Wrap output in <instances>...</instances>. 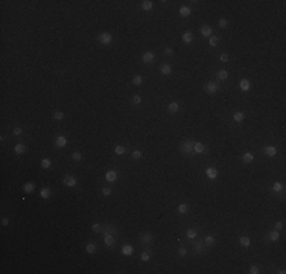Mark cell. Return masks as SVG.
Listing matches in <instances>:
<instances>
[{"instance_id":"cell-14","label":"cell","mask_w":286,"mask_h":274,"mask_svg":"<svg viewBox=\"0 0 286 274\" xmlns=\"http://www.w3.org/2000/svg\"><path fill=\"white\" fill-rule=\"evenodd\" d=\"M66 145H67V139L64 136H58L55 139V146H58V148H64Z\"/></svg>"},{"instance_id":"cell-8","label":"cell","mask_w":286,"mask_h":274,"mask_svg":"<svg viewBox=\"0 0 286 274\" xmlns=\"http://www.w3.org/2000/svg\"><path fill=\"white\" fill-rule=\"evenodd\" d=\"M218 169H215V167H207L206 169V177L210 178V180H216L218 178Z\"/></svg>"},{"instance_id":"cell-4","label":"cell","mask_w":286,"mask_h":274,"mask_svg":"<svg viewBox=\"0 0 286 274\" xmlns=\"http://www.w3.org/2000/svg\"><path fill=\"white\" fill-rule=\"evenodd\" d=\"M62 183H64V186H67V187H76L78 186V180L73 175H66Z\"/></svg>"},{"instance_id":"cell-30","label":"cell","mask_w":286,"mask_h":274,"mask_svg":"<svg viewBox=\"0 0 286 274\" xmlns=\"http://www.w3.org/2000/svg\"><path fill=\"white\" fill-rule=\"evenodd\" d=\"M216 76H218L219 81H224V79H227V76H228V72L222 69V70H219V72L216 73Z\"/></svg>"},{"instance_id":"cell-31","label":"cell","mask_w":286,"mask_h":274,"mask_svg":"<svg viewBox=\"0 0 286 274\" xmlns=\"http://www.w3.org/2000/svg\"><path fill=\"white\" fill-rule=\"evenodd\" d=\"M196 230L195 228H187V231H186V236L189 238V239H195L196 238Z\"/></svg>"},{"instance_id":"cell-5","label":"cell","mask_w":286,"mask_h":274,"mask_svg":"<svg viewBox=\"0 0 286 274\" xmlns=\"http://www.w3.org/2000/svg\"><path fill=\"white\" fill-rule=\"evenodd\" d=\"M142 61H143V64H152V62L155 61V55L152 54V52H143Z\"/></svg>"},{"instance_id":"cell-39","label":"cell","mask_w":286,"mask_h":274,"mask_svg":"<svg viewBox=\"0 0 286 274\" xmlns=\"http://www.w3.org/2000/svg\"><path fill=\"white\" fill-rule=\"evenodd\" d=\"M72 160H73V162H81V160H82V154L78 152V151H75V152L72 154Z\"/></svg>"},{"instance_id":"cell-35","label":"cell","mask_w":286,"mask_h":274,"mask_svg":"<svg viewBox=\"0 0 286 274\" xmlns=\"http://www.w3.org/2000/svg\"><path fill=\"white\" fill-rule=\"evenodd\" d=\"M187 212H189V207H187V204H180V206H178V213L186 215Z\"/></svg>"},{"instance_id":"cell-36","label":"cell","mask_w":286,"mask_h":274,"mask_svg":"<svg viewBox=\"0 0 286 274\" xmlns=\"http://www.w3.org/2000/svg\"><path fill=\"white\" fill-rule=\"evenodd\" d=\"M114 152L117 154V155H122V154H125L126 152V149H125V146H122V145H117L114 148Z\"/></svg>"},{"instance_id":"cell-40","label":"cell","mask_w":286,"mask_h":274,"mask_svg":"<svg viewBox=\"0 0 286 274\" xmlns=\"http://www.w3.org/2000/svg\"><path fill=\"white\" fill-rule=\"evenodd\" d=\"M209 44H210V46H213V47H215V46H218V44H219V38L211 35V37H210V40H209Z\"/></svg>"},{"instance_id":"cell-27","label":"cell","mask_w":286,"mask_h":274,"mask_svg":"<svg viewBox=\"0 0 286 274\" xmlns=\"http://www.w3.org/2000/svg\"><path fill=\"white\" fill-rule=\"evenodd\" d=\"M160 72L163 73V75H171V73H172V67L171 66H169V64H161V67H160Z\"/></svg>"},{"instance_id":"cell-34","label":"cell","mask_w":286,"mask_h":274,"mask_svg":"<svg viewBox=\"0 0 286 274\" xmlns=\"http://www.w3.org/2000/svg\"><path fill=\"white\" fill-rule=\"evenodd\" d=\"M272 191H274V192H282V191H283V184H282L280 181H275V183L272 184Z\"/></svg>"},{"instance_id":"cell-2","label":"cell","mask_w":286,"mask_h":274,"mask_svg":"<svg viewBox=\"0 0 286 274\" xmlns=\"http://www.w3.org/2000/svg\"><path fill=\"white\" fill-rule=\"evenodd\" d=\"M219 88H221V87H219V84H218V82H215V81H209V82L206 84V86H204V90H206L207 93H210V94L216 93Z\"/></svg>"},{"instance_id":"cell-1","label":"cell","mask_w":286,"mask_h":274,"mask_svg":"<svg viewBox=\"0 0 286 274\" xmlns=\"http://www.w3.org/2000/svg\"><path fill=\"white\" fill-rule=\"evenodd\" d=\"M180 151L183 154H192L193 152V142L192 140H184L180 145Z\"/></svg>"},{"instance_id":"cell-9","label":"cell","mask_w":286,"mask_h":274,"mask_svg":"<svg viewBox=\"0 0 286 274\" xmlns=\"http://www.w3.org/2000/svg\"><path fill=\"white\" fill-rule=\"evenodd\" d=\"M263 152H265V155H268V157H275V155H277V148H275V146H265Z\"/></svg>"},{"instance_id":"cell-23","label":"cell","mask_w":286,"mask_h":274,"mask_svg":"<svg viewBox=\"0 0 286 274\" xmlns=\"http://www.w3.org/2000/svg\"><path fill=\"white\" fill-rule=\"evenodd\" d=\"M26 149H28V148H26V145H23V143H18V145H15L14 152L20 155V154H25V152H26Z\"/></svg>"},{"instance_id":"cell-6","label":"cell","mask_w":286,"mask_h":274,"mask_svg":"<svg viewBox=\"0 0 286 274\" xmlns=\"http://www.w3.org/2000/svg\"><path fill=\"white\" fill-rule=\"evenodd\" d=\"M117 178H119V174L116 171H107V174H105V180L110 181V183L117 181Z\"/></svg>"},{"instance_id":"cell-11","label":"cell","mask_w":286,"mask_h":274,"mask_svg":"<svg viewBox=\"0 0 286 274\" xmlns=\"http://www.w3.org/2000/svg\"><path fill=\"white\" fill-rule=\"evenodd\" d=\"M104 244L107 245V247H113L114 244H116V238H114V235H105V238H104Z\"/></svg>"},{"instance_id":"cell-54","label":"cell","mask_w":286,"mask_h":274,"mask_svg":"<svg viewBox=\"0 0 286 274\" xmlns=\"http://www.w3.org/2000/svg\"><path fill=\"white\" fill-rule=\"evenodd\" d=\"M8 224H9V219H8V218H2V225L6 227Z\"/></svg>"},{"instance_id":"cell-48","label":"cell","mask_w":286,"mask_h":274,"mask_svg":"<svg viewBox=\"0 0 286 274\" xmlns=\"http://www.w3.org/2000/svg\"><path fill=\"white\" fill-rule=\"evenodd\" d=\"M91 230H93V231H101V230H102V227H101V224L94 223V224L91 225Z\"/></svg>"},{"instance_id":"cell-52","label":"cell","mask_w":286,"mask_h":274,"mask_svg":"<svg viewBox=\"0 0 286 274\" xmlns=\"http://www.w3.org/2000/svg\"><path fill=\"white\" fill-rule=\"evenodd\" d=\"M219 59H221L222 62H227V61H228V55H227V54H222V55L219 57Z\"/></svg>"},{"instance_id":"cell-43","label":"cell","mask_w":286,"mask_h":274,"mask_svg":"<svg viewBox=\"0 0 286 274\" xmlns=\"http://www.w3.org/2000/svg\"><path fill=\"white\" fill-rule=\"evenodd\" d=\"M62 117H64V113H62V111H55L54 113V119L55 120H61Z\"/></svg>"},{"instance_id":"cell-26","label":"cell","mask_w":286,"mask_h":274,"mask_svg":"<svg viewBox=\"0 0 286 274\" xmlns=\"http://www.w3.org/2000/svg\"><path fill=\"white\" fill-rule=\"evenodd\" d=\"M253 160H254V154L253 152H245L242 155V162L243 163H251Z\"/></svg>"},{"instance_id":"cell-46","label":"cell","mask_w":286,"mask_h":274,"mask_svg":"<svg viewBox=\"0 0 286 274\" xmlns=\"http://www.w3.org/2000/svg\"><path fill=\"white\" fill-rule=\"evenodd\" d=\"M186 254H187V250H186V247H180V248H178V256L184 257Z\"/></svg>"},{"instance_id":"cell-19","label":"cell","mask_w":286,"mask_h":274,"mask_svg":"<svg viewBox=\"0 0 286 274\" xmlns=\"http://www.w3.org/2000/svg\"><path fill=\"white\" fill-rule=\"evenodd\" d=\"M243 119H245V114H243L242 111H236L235 114H233V120L237 122V123H242Z\"/></svg>"},{"instance_id":"cell-18","label":"cell","mask_w":286,"mask_h":274,"mask_svg":"<svg viewBox=\"0 0 286 274\" xmlns=\"http://www.w3.org/2000/svg\"><path fill=\"white\" fill-rule=\"evenodd\" d=\"M181 40L184 41L186 44H190L193 41V34L192 32H184L183 35H181Z\"/></svg>"},{"instance_id":"cell-12","label":"cell","mask_w":286,"mask_h":274,"mask_svg":"<svg viewBox=\"0 0 286 274\" xmlns=\"http://www.w3.org/2000/svg\"><path fill=\"white\" fill-rule=\"evenodd\" d=\"M239 88H240L242 91H248V90L251 88V82H250L248 79H240V81H239Z\"/></svg>"},{"instance_id":"cell-28","label":"cell","mask_w":286,"mask_h":274,"mask_svg":"<svg viewBox=\"0 0 286 274\" xmlns=\"http://www.w3.org/2000/svg\"><path fill=\"white\" fill-rule=\"evenodd\" d=\"M96 250H98V248H96V245H94L93 242H88V244L85 245V251L88 253V254H94V253H96Z\"/></svg>"},{"instance_id":"cell-3","label":"cell","mask_w":286,"mask_h":274,"mask_svg":"<svg viewBox=\"0 0 286 274\" xmlns=\"http://www.w3.org/2000/svg\"><path fill=\"white\" fill-rule=\"evenodd\" d=\"M98 40H99V43H101V44L108 46V44H111L113 37H111V34H108V32H102V34L98 37Z\"/></svg>"},{"instance_id":"cell-50","label":"cell","mask_w":286,"mask_h":274,"mask_svg":"<svg viewBox=\"0 0 286 274\" xmlns=\"http://www.w3.org/2000/svg\"><path fill=\"white\" fill-rule=\"evenodd\" d=\"M164 55H167V57H171V55H174V50H172L171 47H166V49H164Z\"/></svg>"},{"instance_id":"cell-42","label":"cell","mask_w":286,"mask_h":274,"mask_svg":"<svg viewBox=\"0 0 286 274\" xmlns=\"http://www.w3.org/2000/svg\"><path fill=\"white\" fill-rule=\"evenodd\" d=\"M218 26H219V28H222V29H225V28L228 26V20H227V18H221V20H219V23H218Z\"/></svg>"},{"instance_id":"cell-47","label":"cell","mask_w":286,"mask_h":274,"mask_svg":"<svg viewBox=\"0 0 286 274\" xmlns=\"http://www.w3.org/2000/svg\"><path fill=\"white\" fill-rule=\"evenodd\" d=\"M250 273H251V274H259L260 270H259V267H256V265H251V267H250Z\"/></svg>"},{"instance_id":"cell-38","label":"cell","mask_w":286,"mask_h":274,"mask_svg":"<svg viewBox=\"0 0 286 274\" xmlns=\"http://www.w3.org/2000/svg\"><path fill=\"white\" fill-rule=\"evenodd\" d=\"M131 155H133V159H134V160H139V159H142V155H143V152H142L140 149H134Z\"/></svg>"},{"instance_id":"cell-13","label":"cell","mask_w":286,"mask_h":274,"mask_svg":"<svg viewBox=\"0 0 286 274\" xmlns=\"http://www.w3.org/2000/svg\"><path fill=\"white\" fill-rule=\"evenodd\" d=\"M167 111L171 113V114H175L180 111V104L178 102H171V104H167Z\"/></svg>"},{"instance_id":"cell-44","label":"cell","mask_w":286,"mask_h":274,"mask_svg":"<svg viewBox=\"0 0 286 274\" xmlns=\"http://www.w3.org/2000/svg\"><path fill=\"white\" fill-rule=\"evenodd\" d=\"M140 259H142L143 262H148V260H149V259H151V256H149V253H148V251H143V253H142V254H140Z\"/></svg>"},{"instance_id":"cell-25","label":"cell","mask_w":286,"mask_h":274,"mask_svg":"<svg viewBox=\"0 0 286 274\" xmlns=\"http://www.w3.org/2000/svg\"><path fill=\"white\" fill-rule=\"evenodd\" d=\"M40 195H41V198H44V199H49L50 198V195H52V191L49 187H43L40 191Z\"/></svg>"},{"instance_id":"cell-16","label":"cell","mask_w":286,"mask_h":274,"mask_svg":"<svg viewBox=\"0 0 286 274\" xmlns=\"http://www.w3.org/2000/svg\"><path fill=\"white\" fill-rule=\"evenodd\" d=\"M266 238H268L269 241H272V242H277V241L280 239V233H279V230H272V231H269Z\"/></svg>"},{"instance_id":"cell-51","label":"cell","mask_w":286,"mask_h":274,"mask_svg":"<svg viewBox=\"0 0 286 274\" xmlns=\"http://www.w3.org/2000/svg\"><path fill=\"white\" fill-rule=\"evenodd\" d=\"M14 134H15V136L23 134V128H20V126H17V128H14Z\"/></svg>"},{"instance_id":"cell-21","label":"cell","mask_w":286,"mask_h":274,"mask_svg":"<svg viewBox=\"0 0 286 274\" xmlns=\"http://www.w3.org/2000/svg\"><path fill=\"white\" fill-rule=\"evenodd\" d=\"M23 191H25L26 194H32V192L35 191V184H34L32 181H28V183L23 186Z\"/></svg>"},{"instance_id":"cell-7","label":"cell","mask_w":286,"mask_h":274,"mask_svg":"<svg viewBox=\"0 0 286 274\" xmlns=\"http://www.w3.org/2000/svg\"><path fill=\"white\" fill-rule=\"evenodd\" d=\"M193 152H195V154H206V152H207V148H206V145L199 143V142L193 143Z\"/></svg>"},{"instance_id":"cell-10","label":"cell","mask_w":286,"mask_h":274,"mask_svg":"<svg viewBox=\"0 0 286 274\" xmlns=\"http://www.w3.org/2000/svg\"><path fill=\"white\" fill-rule=\"evenodd\" d=\"M152 241H154V236L151 233H145V235L140 236V242H142V244L149 245V244H152Z\"/></svg>"},{"instance_id":"cell-49","label":"cell","mask_w":286,"mask_h":274,"mask_svg":"<svg viewBox=\"0 0 286 274\" xmlns=\"http://www.w3.org/2000/svg\"><path fill=\"white\" fill-rule=\"evenodd\" d=\"M102 194H104L105 196H110V195H111V189H110V187H104V189H102Z\"/></svg>"},{"instance_id":"cell-32","label":"cell","mask_w":286,"mask_h":274,"mask_svg":"<svg viewBox=\"0 0 286 274\" xmlns=\"http://www.w3.org/2000/svg\"><path fill=\"white\" fill-rule=\"evenodd\" d=\"M133 84H134V86H142V84H143V76H140V75L133 76Z\"/></svg>"},{"instance_id":"cell-41","label":"cell","mask_w":286,"mask_h":274,"mask_svg":"<svg viewBox=\"0 0 286 274\" xmlns=\"http://www.w3.org/2000/svg\"><path fill=\"white\" fill-rule=\"evenodd\" d=\"M203 245H204V241H198L196 244H195V251L196 253H201V251H203Z\"/></svg>"},{"instance_id":"cell-53","label":"cell","mask_w":286,"mask_h":274,"mask_svg":"<svg viewBox=\"0 0 286 274\" xmlns=\"http://www.w3.org/2000/svg\"><path fill=\"white\" fill-rule=\"evenodd\" d=\"M283 228V223L279 221V223H275V230H282Z\"/></svg>"},{"instance_id":"cell-15","label":"cell","mask_w":286,"mask_h":274,"mask_svg":"<svg viewBox=\"0 0 286 274\" xmlns=\"http://www.w3.org/2000/svg\"><path fill=\"white\" fill-rule=\"evenodd\" d=\"M133 253H134V248L130 245V244H125L122 247V254L123 256H133Z\"/></svg>"},{"instance_id":"cell-20","label":"cell","mask_w":286,"mask_h":274,"mask_svg":"<svg viewBox=\"0 0 286 274\" xmlns=\"http://www.w3.org/2000/svg\"><path fill=\"white\" fill-rule=\"evenodd\" d=\"M190 14H192V9H190L189 6H181V8H180V15H181V17H189Z\"/></svg>"},{"instance_id":"cell-22","label":"cell","mask_w":286,"mask_h":274,"mask_svg":"<svg viewBox=\"0 0 286 274\" xmlns=\"http://www.w3.org/2000/svg\"><path fill=\"white\" fill-rule=\"evenodd\" d=\"M239 244H240L242 247L247 248V247L251 245V239H250L248 236H240V238H239Z\"/></svg>"},{"instance_id":"cell-37","label":"cell","mask_w":286,"mask_h":274,"mask_svg":"<svg viewBox=\"0 0 286 274\" xmlns=\"http://www.w3.org/2000/svg\"><path fill=\"white\" fill-rule=\"evenodd\" d=\"M50 166H52V162L49 159H43V160H41V167H43V169H49Z\"/></svg>"},{"instance_id":"cell-29","label":"cell","mask_w":286,"mask_h":274,"mask_svg":"<svg viewBox=\"0 0 286 274\" xmlns=\"http://www.w3.org/2000/svg\"><path fill=\"white\" fill-rule=\"evenodd\" d=\"M154 6V3L151 2V0H145V2H142V9L143 11H151Z\"/></svg>"},{"instance_id":"cell-17","label":"cell","mask_w":286,"mask_h":274,"mask_svg":"<svg viewBox=\"0 0 286 274\" xmlns=\"http://www.w3.org/2000/svg\"><path fill=\"white\" fill-rule=\"evenodd\" d=\"M211 34H213V28H210L207 25L201 28V35L203 37H211Z\"/></svg>"},{"instance_id":"cell-45","label":"cell","mask_w":286,"mask_h":274,"mask_svg":"<svg viewBox=\"0 0 286 274\" xmlns=\"http://www.w3.org/2000/svg\"><path fill=\"white\" fill-rule=\"evenodd\" d=\"M131 101H133V104H134V105H139V104L142 102V96L135 94V96H133V99H131Z\"/></svg>"},{"instance_id":"cell-33","label":"cell","mask_w":286,"mask_h":274,"mask_svg":"<svg viewBox=\"0 0 286 274\" xmlns=\"http://www.w3.org/2000/svg\"><path fill=\"white\" fill-rule=\"evenodd\" d=\"M104 233L105 235H116V228L113 227V225H110V224H107V225H105V230H104Z\"/></svg>"},{"instance_id":"cell-24","label":"cell","mask_w":286,"mask_h":274,"mask_svg":"<svg viewBox=\"0 0 286 274\" xmlns=\"http://www.w3.org/2000/svg\"><path fill=\"white\" fill-rule=\"evenodd\" d=\"M203 241H204V245H207V247H211V245H213L215 242H216L215 236H211V235H207V236H206Z\"/></svg>"}]
</instances>
